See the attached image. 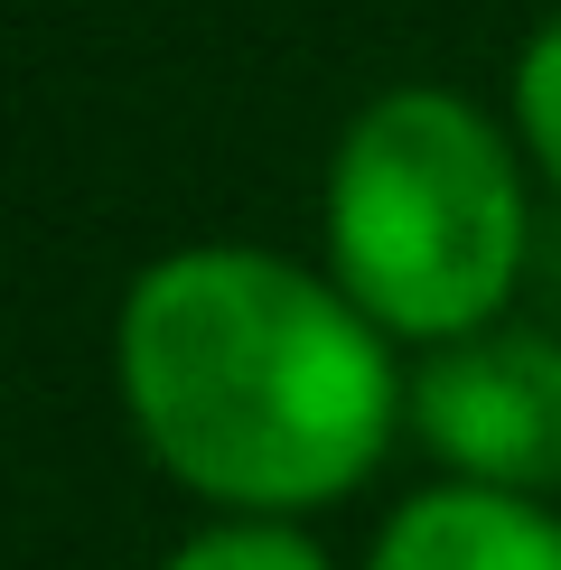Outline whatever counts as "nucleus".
<instances>
[{"label": "nucleus", "instance_id": "obj_1", "mask_svg": "<svg viewBox=\"0 0 561 570\" xmlns=\"http://www.w3.org/2000/svg\"><path fill=\"white\" fill-rule=\"evenodd\" d=\"M112 402L187 505L309 524L412 440V355L272 244H169L112 299Z\"/></svg>", "mask_w": 561, "mask_h": 570}, {"label": "nucleus", "instance_id": "obj_2", "mask_svg": "<svg viewBox=\"0 0 561 570\" xmlns=\"http://www.w3.org/2000/svg\"><path fill=\"white\" fill-rule=\"evenodd\" d=\"M327 281L403 355L505 327L533 263V159L459 85H384L346 112L318 178Z\"/></svg>", "mask_w": 561, "mask_h": 570}, {"label": "nucleus", "instance_id": "obj_3", "mask_svg": "<svg viewBox=\"0 0 561 570\" xmlns=\"http://www.w3.org/2000/svg\"><path fill=\"white\" fill-rule=\"evenodd\" d=\"M412 449L459 487L561 505V337L505 318L412 355Z\"/></svg>", "mask_w": 561, "mask_h": 570}, {"label": "nucleus", "instance_id": "obj_4", "mask_svg": "<svg viewBox=\"0 0 561 570\" xmlns=\"http://www.w3.org/2000/svg\"><path fill=\"white\" fill-rule=\"evenodd\" d=\"M356 570H561V505L431 478L384 505Z\"/></svg>", "mask_w": 561, "mask_h": 570}, {"label": "nucleus", "instance_id": "obj_5", "mask_svg": "<svg viewBox=\"0 0 561 570\" xmlns=\"http://www.w3.org/2000/svg\"><path fill=\"white\" fill-rule=\"evenodd\" d=\"M150 570H346L309 524H272V514H206L187 524Z\"/></svg>", "mask_w": 561, "mask_h": 570}, {"label": "nucleus", "instance_id": "obj_6", "mask_svg": "<svg viewBox=\"0 0 561 570\" xmlns=\"http://www.w3.org/2000/svg\"><path fill=\"white\" fill-rule=\"evenodd\" d=\"M505 122L514 140H524L533 178L561 197V10L533 29L524 47H514V76H505Z\"/></svg>", "mask_w": 561, "mask_h": 570}]
</instances>
